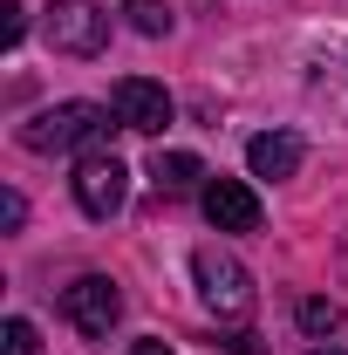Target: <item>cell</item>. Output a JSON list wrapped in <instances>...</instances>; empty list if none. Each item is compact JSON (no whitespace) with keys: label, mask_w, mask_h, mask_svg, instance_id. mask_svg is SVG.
Listing matches in <instances>:
<instances>
[{"label":"cell","mask_w":348,"mask_h":355,"mask_svg":"<svg viewBox=\"0 0 348 355\" xmlns=\"http://www.w3.org/2000/svg\"><path fill=\"white\" fill-rule=\"evenodd\" d=\"M110 130H123L116 110H103V103H55V110L21 123V144L42 150V157H55V150H110Z\"/></svg>","instance_id":"6da1fadb"},{"label":"cell","mask_w":348,"mask_h":355,"mask_svg":"<svg viewBox=\"0 0 348 355\" xmlns=\"http://www.w3.org/2000/svg\"><path fill=\"white\" fill-rule=\"evenodd\" d=\"M191 273H198V301H205L218 321H246V314H253V273L232 260V253L198 246V253H191Z\"/></svg>","instance_id":"7a4b0ae2"},{"label":"cell","mask_w":348,"mask_h":355,"mask_svg":"<svg viewBox=\"0 0 348 355\" xmlns=\"http://www.w3.org/2000/svg\"><path fill=\"white\" fill-rule=\"evenodd\" d=\"M62 321L89 335V342H103L116 321H123V294H116V280H103V273H82V280H69L62 287Z\"/></svg>","instance_id":"3957f363"},{"label":"cell","mask_w":348,"mask_h":355,"mask_svg":"<svg viewBox=\"0 0 348 355\" xmlns=\"http://www.w3.org/2000/svg\"><path fill=\"white\" fill-rule=\"evenodd\" d=\"M48 42L55 55H103L110 48V14L96 0H48Z\"/></svg>","instance_id":"277c9868"},{"label":"cell","mask_w":348,"mask_h":355,"mask_svg":"<svg viewBox=\"0 0 348 355\" xmlns=\"http://www.w3.org/2000/svg\"><path fill=\"white\" fill-rule=\"evenodd\" d=\"M123 191H130L123 157L116 150H82V164H76V205L89 219H116L123 212Z\"/></svg>","instance_id":"5b68a950"},{"label":"cell","mask_w":348,"mask_h":355,"mask_svg":"<svg viewBox=\"0 0 348 355\" xmlns=\"http://www.w3.org/2000/svg\"><path fill=\"white\" fill-rule=\"evenodd\" d=\"M110 110L123 116V130L157 137L164 123H171V89H164V83H143V76H123V83L110 89Z\"/></svg>","instance_id":"8992f818"},{"label":"cell","mask_w":348,"mask_h":355,"mask_svg":"<svg viewBox=\"0 0 348 355\" xmlns=\"http://www.w3.org/2000/svg\"><path fill=\"white\" fill-rule=\"evenodd\" d=\"M198 205L218 232H260V198L239 184V178H205L198 184Z\"/></svg>","instance_id":"52a82bcc"},{"label":"cell","mask_w":348,"mask_h":355,"mask_svg":"<svg viewBox=\"0 0 348 355\" xmlns=\"http://www.w3.org/2000/svg\"><path fill=\"white\" fill-rule=\"evenodd\" d=\"M246 171L266 178V184H273V178H294V171H301V137H294V130L253 137V144H246Z\"/></svg>","instance_id":"ba28073f"},{"label":"cell","mask_w":348,"mask_h":355,"mask_svg":"<svg viewBox=\"0 0 348 355\" xmlns=\"http://www.w3.org/2000/svg\"><path fill=\"white\" fill-rule=\"evenodd\" d=\"M205 164H198V157H191V150H157V157H150V184H157V191H191V184H205Z\"/></svg>","instance_id":"9c48e42d"},{"label":"cell","mask_w":348,"mask_h":355,"mask_svg":"<svg viewBox=\"0 0 348 355\" xmlns=\"http://www.w3.org/2000/svg\"><path fill=\"white\" fill-rule=\"evenodd\" d=\"M123 14H130L137 35H150V42L171 35V7H164V0H123Z\"/></svg>","instance_id":"30bf717a"},{"label":"cell","mask_w":348,"mask_h":355,"mask_svg":"<svg viewBox=\"0 0 348 355\" xmlns=\"http://www.w3.org/2000/svg\"><path fill=\"white\" fill-rule=\"evenodd\" d=\"M294 321H301L307 335H335V328H342V308H335V301H321V294H307L301 308H294Z\"/></svg>","instance_id":"8fae6325"},{"label":"cell","mask_w":348,"mask_h":355,"mask_svg":"<svg viewBox=\"0 0 348 355\" xmlns=\"http://www.w3.org/2000/svg\"><path fill=\"white\" fill-rule=\"evenodd\" d=\"M35 349H42V342H35V321H21V314L0 321V355H35Z\"/></svg>","instance_id":"7c38bea8"},{"label":"cell","mask_w":348,"mask_h":355,"mask_svg":"<svg viewBox=\"0 0 348 355\" xmlns=\"http://www.w3.org/2000/svg\"><path fill=\"white\" fill-rule=\"evenodd\" d=\"M21 35H28V7L0 0V48H21Z\"/></svg>","instance_id":"4fadbf2b"},{"label":"cell","mask_w":348,"mask_h":355,"mask_svg":"<svg viewBox=\"0 0 348 355\" xmlns=\"http://www.w3.org/2000/svg\"><path fill=\"white\" fill-rule=\"evenodd\" d=\"M28 219V198H21V191H7V198H0V225H7V232H14V225Z\"/></svg>","instance_id":"5bb4252c"},{"label":"cell","mask_w":348,"mask_h":355,"mask_svg":"<svg viewBox=\"0 0 348 355\" xmlns=\"http://www.w3.org/2000/svg\"><path fill=\"white\" fill-rule=\"evenodd\" d=\"M130 355H171L164 342H130Z\"/></svg>","instance_id":"9a60e30c"},{"label":"cell","mask_w":348,"mask_h":355,"mask_svg":"<svg viewBox=\"0 0 348 355\" xmlns=\"http://www.w3.org/2000/svg\"><path fill=\"white\" fill-rule=\"evenodd\" d=\"M307 355H348V349H307Z\"/></svg>","instance_id":"2e32d148"}]
</instances>
